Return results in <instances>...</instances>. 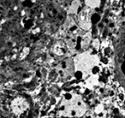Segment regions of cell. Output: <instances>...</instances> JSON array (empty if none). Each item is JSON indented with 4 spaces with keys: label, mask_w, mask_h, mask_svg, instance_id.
Instances as JSON below:
<instances>
[{
    "label": "cell",
    "mask_w": 125,
    "mask_h": 118,
    "mask_svg": "<svg viewBox=\"0 0 125 118\" xmlns=\"http://www.w3.org/2000/svg\"><path fill=\"white\" fill-rule=\"evenodd\" d=\"M114 73L116 80L125 87V24L116 39L114 45Z\"/></svg>",
    "instance_id": "obj_1"
},
{
    "label": "cell",
    "mask_w": 125,
    "mask_h": 118,
    "mask_svg": "<svg viewBox=\"0 0 125 118\" xmlns=\"http://www.w3.org/2000/svg\"><path fill=\"white\" fill-rule=\"evenodd\" d=\"M62 118H80V116H63Z\"/></svg>",
    "instance_id": "obj_2"
}]
</instances>
